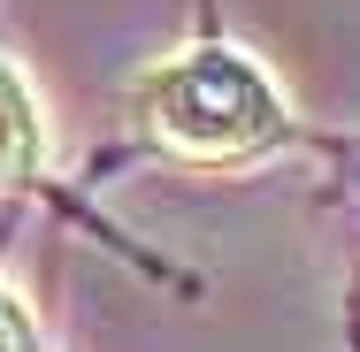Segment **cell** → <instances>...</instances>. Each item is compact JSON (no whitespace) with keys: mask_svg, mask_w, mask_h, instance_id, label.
I'll return each instance as SVG.
<instances>
[{"mask_svg":"<svg viewBox=\"0 0 360 352\" xmlns=\"http://www.w3.org/2000/svg\"><path fill=\"white\" fill-rule=\"evenodd\" d=\"M139 123H146V138L161 153L200 161V169L261 161L291 131L284 92L253 70L238 46H184L169 62H153L139 77Z\"/></svg>","mask_w":360,"mask_h":352,"instance_id":"obj_1","label":"cell"},{"mask_svg":"<svg viewBox=\"0 0 360 352\" xmlns=\"http://www.w3.org/2000/svg\"><path fill=\"white\" fill-rule=\"evenodd\" d=\"M39 161H46V115H39V92H31L23 70L0 54V184L39 176Z\"/></svg>","mask_w":360,"mask_h":352,"instance_id":"obj_2","label":"cell"},{"mask_svg":"<svg viewBox=\"0 0 360 352\" xmlns=\"http://www.w3.org/2000/svg\"><path fill=\"white\" fill-rule=\"evenodd\" d=\"M0 352H39V322L23 314V299L0 283Z\"/></svg>","mask_w":360,"mask_h":352,"instance_id":"obj_3","label":"cell"}]
</instances>
